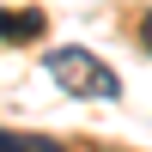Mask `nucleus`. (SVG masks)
I'll use <instances>...</instances> for the list:
<instances>
[{
  "mask_svg": "<svg viewBox=\"0 0 152 152\" xmlns=\"http://www.w3.org/2000/svg\"><path fill=\"white\" fill-rule=\"evenodd\" d=\"M43 73L61 85L67 97H122V79H116V67L110 61H97L91 49H79V43H67V49H49V61H43Z\"/></svg>",
  "mask_w": 152,
  "mask_h": 152,
  "instance_id": "f257e3e1",
  "label": "nucleus"
},
{
  "mask_svg": "<svg viewBox=\"0 0 152 152\" xmlns=\"http://www.w3.org/2000/svg\"><path fill=\"white\" fill-rule=\"evenodd\" d=\"M43 12H31V6H0V43H37L43 37Z\"/></svg>",
  "mask_w": 152,
  "mask_h": 152,
  "instance_id": "f03ea898",
  "label": "nucleus"
},
{
  "mask_svg": "<svg viewBox=\"0 0 152 152\" xmlns=\"http://www.w3.org/2000/svg\"><path fill=\"white\" fill-rule=\"evenodd\" d=\"M0 152H31V140H24V134H6V128H0Z\"/></svg>",
  "mask_w": 152,
  "mask_h": 152,
  "instance_id": "7ed1b4c3",
  "label": "nucleus"
},
{
  "mask_svg": "<svg viewBox=\"0 0 152 152\" xmlns=\"http://www.w3.org/2000/svg\"><path fill=\"white\" fill-rule=\"evenodd\" d=\"M31 152H67L61 140H31Z\"/></svg>",
  "mask_w": 152,
  "mask_h": 152,
  "instance_id": "20e7f679",
  "label": "nucleus"
},
{
  "mask_svg": "<svg viewBox=\"0 0 152 152\" xmlns=\"http://www.w3.org/2000/svg\"><path fill=\"white\" fill-rule=\"evenodd\" d=\"M140 43L152 49V12H146V18H140Z\"/></svg>",
  "mask_w": 152,
  "mask_h": 152,
  "instance_id": "39448f33",
  "label": "nucleus"
}]
</instances>
